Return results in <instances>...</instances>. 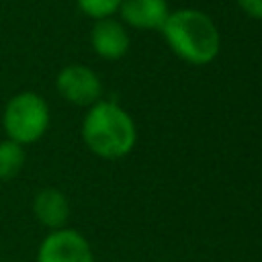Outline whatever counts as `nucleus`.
I'll return each mask as SVG.
<instances>
[{"mask_svg":"<svg viewBox=\"0 0 262 262\" xmlns=\"http://www.w3.org/2000/svg\"><path fill=\"white\" fill-rule=\"evenodd\" d=\"M123 25L141 31H162L170 8L166 0H123L119 10Z\"/></svg>","mask_w":262,"mask_h":262,"instance_id":"nucleus-7","label":"nucleus"},{"mask_svg":"<svg viewBox=\"0 0 262 262\" xmlns=\"http://www.w3.org/2000/svg\"><path fill=\"white\" fill-rule=\"evenodd\" d=\"M237 6L252 18L262 20V0H237Z\"/></svg>","mask_w":262,"mask_h":262,"instance_id":"nucleus-11","label":"nucleus"},{"mask_svg":"<svg viewBox=\"0 0 262 262\" xmlns=\"http://www.w3.org/2000/svg\"><path fill=\"white\" fill-rule=\"evenodd\" d=\"M37 262H94V254L80 231L61 227L49 231L41 239Z\"/></svg>","mask_w":262,"mask_h":262,"instance_id":"nucleus-5","label":"nucleus"},{"mask_svg":"<svg viewBox=\"0 0 262 262\" xmlns=\"http://www.w3.org/2000/svg\"><path fill=\"white\" fill-rule=\"evenodd\" d=\"M33 215L49 231L61 229L70 219V201L59 188H41L33 199Z\"/></svg>","mask_w":262,"mask_h":262,"instance_id":"nucleus-8","label":"nucleus"},{"mask_svg":"<svg viewBox=\"0 0 262 262\" xmlns=\"http://www.w3.org/2000/svg\"><path fill=\"white\" fill-rule=\"evenodd\" d=\"M82 139L86 147L104 160L127 156L135 141L137 129L131 115L113 100H98L88 106L82 121Z\"/></svg>","mask_w":262,"mask_h":262,"instance_id":"nucleus-2","label":"nucleus"},{"mask_svg":"<svg viewBox=\"0 0 262 262\" xmlns=\"http://www.w3.org/2000/svg\"><path fill=\"white\" fill-rule=\"evenodd\" d=\"M162 35L168 47L186 63L207 66L221 47V35L213 18L196 8H180L168 14Z\"/></svg>","mask_w":262,"mask_h":262,"instance_id":"nucleus-1","label":"nucleus"},{"mask_svg":"<svg viewBox=\"0 0 262 262\" xmlns=\"http://www.w3.org/2000/svg\"><path fill=\"white\" fill-rule=\"evenodd\" d=\"M121 2L123 0H76L80 12L86 14L88 18H94V20L113 16L119 10Z\"/></svg>","mask_w":262,"mask_h":262,"instance_id":"nucleus-10","label":"nucleus"},{"mask_svg":"<svg viewBox=\"0 0 262 262\" xmlns=\"http://www.w3.org/2000/svg\"><path fill=\"white\" fill-rule=\"evenodd\" d=\"M55 88L59 96L74 106H92L102 96V82L98 74L82 63H70L57 72Z\"/></svg>","mask_w":262,"mask_h":262,"instance_id":"nucleus-4","label":"nucleus"},{"mask_svg":"<svg viewBox=\"0 0 262 262\" xmlns=\"http://www.w3.org/2000/svg\"><path fill=\"white\" fill-rule=\"evenodd\" d=\"M90 45L98 57L115 61L129 51L131 39H129L127 27L121 20H115L113 16H108V18L94 20L90 29Z\"/></svg>","mask_w":262,"mask_h":262,"instance_id":"nucleus-6","label":"nucleus"},{"mask_svg":"<svg viewBox=\"0 0 262 262\" xmlns=\"http://www.w3.org/2000/svg\"><path fill=\"white\" fill-rule=\"evenodd\" d=\"M0 123L6 139H12L20 145L37 143L47 133L51 123L49 104L41 94L33 90H20L4 104Z\"/></svg>","mask_w":262,"mask_h":262,"instance_id":"nucleus-3","label":"nucleus"},{"mask_svg":"<svg viewBox=\"0 0 262 262\" xmlns=\"http://www.w3.org/2000/svg\"><path fill=\"white\" fill-rule=\"evenodd\" d=\"M27 162L25 145L12 141V139H2L0 141V182L14 180Z\"/></svg>","mask_w":262,"mask_h":262,"instance_id":"nucleus-9","label":"nucleus"}]
</instances>
